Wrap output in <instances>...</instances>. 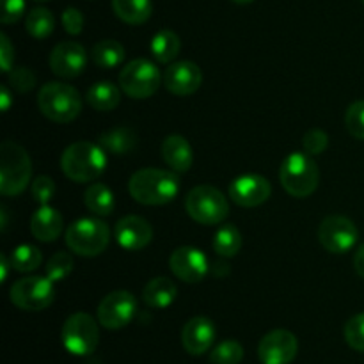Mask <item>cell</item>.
Here are the masks:
<instances>
[{"mask_svg": "<svg viewBox=\"0 0 364 364\" xmlns=\"http://www.w3.org/2000/svg\"><path fill=\"white\" fill-rule=\"evenodd\" d=\"M203 73L192 60H180L171 64L164 73V85L176 96H191L201 87Z\"/></svg>", "mask_w": 364, "mask_h": 364, "instance_id": "e0dca14e", "label": "cell"}, {"mask_svg": "<svg viewBox=\"0 0 364 364\" xmlns=\"http://www.w3.org/2000/svg\"><path fill=\"white\" fill-rule=\"evenodd\" d=\"M272 194V185L259 174H242L230 185V198L235 205L244 208H255L263 205Z\"/></svg>", "mask_w": 364, "mask_h": 364, "instance_id": "9a60e30c", "label": "cell"}, {"mask_svg": "<svg viewBox=\"0 0 364 364\" xmlns=\"http://www.w3.org/2000/svg\"><path fill=\"white\" fill-rule=\"evenodd\" d=\"M244 359V347L235 340H226L213 347L210 354L212 364H238Z\"/></svg>", "mask_w": 364, "mask_h": 364, "instance_id": "1f68e13d", "label": "cell"}, {"mask_svg": "<svg viewBox=\"0 0 364 364\" xmlns=\"http://www.w3.org/2000/svg\"><path fill=\"white\" fill-rule=\"evenodd\" d=\"M181 41L178 38V34L169 28H164V31L156 32L151 39V53L159 63L167 64L171 60H174L180 53Z\"/></svg>", "mask_w": 364, "mask_h": 364, "instance_id": "4316f807", "label": "cell"}, {"mask_svg": "<svg viewBox=\"0 0 364 364\" xmlns=\"http://www.w3.org/2000/svg\"><path fill=\"white\" fill-rule=\"evenodd\" d=\"M185 208L188 215L203 226L224 223L230 213L226 196L212 185H199L192 188L185 199Z\"/></svg>", "mask_w": 364, "mask_h": 364, "instance_id": "52a82bcc", "label": "cell"}, {"mask_svg": "<svg viewBox=\"0 0 364 364\" xmlns=\"http://www.w3.org/2000/svg\"><path fill=\"white\" fill-rule=\"evenodd\" d=\"M9 297L11 302L23 311H43L55 299V283L48 277H23L13 283Z\"/></svg>", "mask_w": 364, "mask_h": 364, "instance_id": "30bf717a", "label": "cell"}, {"mask_svg": "<svg viewBox=\"0 0 364 364\" xmlns=\"http://www.w3.org/2000/svg\"><path fill=\"white\" fill-rule=\"evenodd\" d=\"M119 87L134 100L149 98L160 87V71L151 60L134 59L121 70Z\"/></svg>", "mask_w": 364, "mask_h": 364, "instance_id": "9c48e42d", "label": "cell"}, {"mask_svg": "<svg viewBox=\"0 0 364 364\" xmlns=\"http://www.w3.org/2000/svg\"><path fill=\"white\" fill-rule=\"evenodd\" d=\"M169 269L180 281L188 284L201 283L208 274V258L201 249L178 247L169 258Z\"/></svg>", "mask_w": 364, "mask_h": 364, "instance_id": "5bb4252c", "label": "cell"}, {"mask_svg": "<svg viewBox=\"0 0 364 364\" xmlns=\"http://www.w3.org/2000/svg\"><path fill=\"white\" fill-rule=\"evenodd\" d=\"M0 100H2V112H7L11 107V92L6 85H2V89H0Z\"/></svg>", "mask_w": 364, "mask_h": 364, "instance_id": "7bdbcfd3", "label": "cell"}, {"mask_svg": "<svg viewBox=\"0 0 364 364\" xmlns=\"http://www.w3.org/2000/svg\"><path fill=\"white\" fill-rule=\"evenodd\" d=\"M82 96L73 85L48 82L38 95V107L45 117L55 123H70L82 112Z\"/></svg>", "mask_w": 364, "mask_h": 364, "instance_id": "277c9868", "label": "cell"}, {"mask_svg": "<svg viewBox=\"0 0 364 364\" xmlns=\"http://www.w3.org/2000/svg\"><path fill=\"white\" fill-rule=\"evenodd\" d=\"M215 341V326L206 316H194L181 329V345L191 355H201Z\"/></svg>", "mask_w": 364, "mask_h": 364, "instance_id": "d6986e66", "label": "cell"}, {"mask_svg": "<svg viewBox=\"0 0 364 364\" xmlns=\"http://www.w3.org/2000/svg\"><path fill=\"white\" fill-rule=\"evenodd\" d=\"M11 269L16 270V272H34L36 269H39L41 265V252L38 247L31 244H21L18 247H14V251L11 252Z\"/></svg>", "mask_w": 364, "mask_h": 364, "instance_id": "4dcf8cb0", "label": "cell"}, {"mask_svg": "<svg viewBox=\"0 0 364 364\" xmlns=\"http://www.w3.org/2000/svg\"><path fill=\"white\" fill-rule=\"evenodd\" d=\"M128 191L141 205H167L180 194V178L174 171L148 167L132 174Z\"/></svg>", "mask_w": 364, "mask_h": 364, "instance_id": "6da1fadb", "label": "cell"}, {"mask_svg": "<svg viewBox=\"0 0 364 364\" xmlns=\"http://www.w3.org/2000/svg\"><path fill=\"white\" fill-rule=\"evenodd\" d=\"M302 146H304V151L309 155H320V153L326 151V148L329 146V135L323 130H309L308 134L302 139Z\"/></svg>", "mask_w": 364, "mask_h": 364, "instance_id": "d590c367", "label": "cell"}, {"mask_svg": "<svg viewBox=\"0 0 364 364\" xmlns=\"http://www.w3.org/2000/svg\"><path fill=\"white\" fill-rule=\"evenodd\" d=\"M354 269H355V272H358V276L363 277V279H364V244L359 245L358 251H355Z\"/></svg>", "mask_w": 364, "mask_h": 364, "instance_id": "b9f144b4", "label": "cell"}, {"mask_svg": "<svg viewBox=\"0 0 364 364\" xmlns=\"http://www.w3.org/2000/svg\"><path fill=\"white\" fill-rule=\"evenodd\" d=\"M63 345L73 355H91L100 343L96 320L87 313H75L63 326Z\"/></svg>", "mask_w": 364, "mask_h": 364, "instance_id": "ba28073f", "label": "cell"}, {"mask_svg": "<svg viewBox=\"0 0 364 364\" xmlns=\"http://www.w3.org/2000/svg\"><path fill=\"white\" fill-rule=\"evenodd\" d=\"M32 164L28 153L20 144L6 141L0 146V192L18 196L31 181Z\"/></svg>", "mask_w": 364, "mask_h": 364, "instance_id": "5b68a950", "label": "cell"}, {"mask_svg": "<svg viewBox=\"0 0 364 364\" xmlns=\"http://www.w3.org/2000/svg\"><path fill=\"white\" fill-rule=\"evenodd\" d=\"M85 100H87L89 105L95 110H100V112H109V110H114L121 102V91L117 89V85H114L112 82L102 80L96 82L95 85H91L85 95Z\"/></svg>", "mask_w": 364, "mask_h": 364, "instance_id": "cb8c5ba5", "label": "cell"}, {"mask_svg": "<svg viewBox=\"0 0 364 364\" xmlns=\"http://www.w3.org/2000/svg\"><path fill=\"white\" fill-rule=\"evenodd\" d=\"M164 162L171 167L174 173H187L194 162V153L191 144L181 135H167L162 142Z\"/></svg>", "mask_w": 364, "mask_h": 364, "instance_id": "ffe728a7", "label": "cell"}, {"mask_svg": "<svg viewBox=\"0 0 364 364\" xmlns=\"http://www.w3.org/2000/svg\"><path fill=\"white\" fill-rule=\"evenodd\" d=\"M73 272V258L70 252L59 251L46 263V277L53 283H60Z\"/></svg>", "mask_w": 364, "mask_h": 364, "instance_id": "d6a6232c", "label": "cell"}, {"mask_svg": "<svg viewBox=\"0 0 364 364\" xmlns=\"http://www.w3.org/2000/svg\"><path fill=\"white\" fill-rule=\"evenodd\" d=\"M231 2L240 4V6H245V4H251V2H255V0H231Z\"/></svg>", "mask_w": 364, "mask_h": 364, "instance_id": "f6af8a7d", "label": "cell"}, {"mask_svg": "<svg viewBox=\"0 0 364 364\" xmlns=\"http://www.w3.org/2000/svg\"><path fill=\"white\" fill-rule=\"evenodd\" d=\"M116 240L127 251H141L151 242L153 228L146 219L137 215H128L117 220Z\"/></svg>", "mask_w": 364, "mask_h": 364, "instance_id": "ac0fdd59", "label": "cell"}, {"mask_svg": "<svg viewBox=\"0 0 364 364\" xmlns=\"http://www.w3.org/2000/svg\"><path fill=\"white\" fill-rule=\"evenodd\" d=\"M9 267L11 265V259H7L6 255H0V269H2V283L7 281V276H9Z\"/></svg>", "mask_w": 364, "mask_h": 364, "instance_id": "ee69618b", "label": "cell"}, {"mask_svg": "<svg viewBox=\"0 0 364 364\" xmlns=\"http://www.w3.org/2000/svg\"><path fill=\"white\" fill-rule=\"evenodd\" d=\"M25 28H27L28 34L36 39H45L55 28V18L45 7H34L31 13L27 14V20H25Z\"/></svg>", "mask_w": 364, "mask_h": 364, "instance_id": "f546056e", "label": "cell"}, {"mask_svg": "<svg viewBox=\"0 0 364 364\" xmlns=\"http://www.w3.org/2000/svg\"><path fill=\"white\" fill-rule=\"evenodd\" d=\"M297 352V338L287 329L270 331L258 345V358L263 364H290Z\"/></svg>", "mask_w": 364, "mask_h": 364, "instance_id": "4fadbf2b", "label": "cell"}, {"mask_svg": "<svg viewBox=\"0 0 364 364\" xmlns=\"http://www.w3.org/2000/svg\"><path fill=\"white\" fill-rule=\"evenodd\" d=\"M14 60V48L11 45L9 38L6 34H0V63H2V70L9 73L11 66Z\"/></svg>", "mask_w": 364, "mask_h": 364, "instance_id": "60d3db41", "label": "cell"}, {"mask_svg": "<svg viewBox=\"0 0 364 364\" xmlns=\"http://www.w3.org/2000/svg\"><path fill=\"white\" fill-rule=\"evenodd\" d=\"M36 2H43V0H36Z\"/></svg>", "mask_w": 364, "mask_h": 364, "instance_id": "bcb514c9", "label": "cell"}, {"mask_svg": "<svg viewBox=\"0 0 364 364\" xmlns=\"http://www.w3.org/2000/svg\"><path fill=\"white\" fill-rule=\"evenodd\" d=\"M363 2H364V0H363Z\"/></svg>", "mask_w": 364, "mask_h": 364, "instance_id": "7dc6e473", "label": "cell"}, {"mask_svg": "<svg viewBox=\"0 0 364 364\" xmlns=\"http://www.w3.org/2000/svg\"><path fill=\"white\" fill-rule=\"evenodd\" d=\"M2 11H0V21L4 25H11L20 20L25 13V0H0Z\"/></svg>", "mask_w": 364, "mask_h": 364, "instance_id": "f35d334b", "label": "cell"}, {"mask_svg": "<svg viewBox=\"0 0 364 364\" xmlns=\"http://www.w3.org/2000/svg\"><path fill=\"white\" fill-rule=\"evenodd\" d=\"M137 313V299L127 290L110 291L102 299L98 306V322L109 331H117L127 327Z\"/></svg>", "mask_w": 364, "mask_h": 364, "instance_id": "8fae6325", "label": "cell"}, {"mask_svg": "<svg viewBox=\"0 0 364 364\" xmlns=\"http://www.w3.org/2000/svg\"><path fill=\"white\" fill-rule=\"evenodd\" d=\"M9 80L13 84V87L18 89L20 92L31 91L36 85V77L28 68H14V70H11Z\"/></svg>", "mask_w": 364, "mask_h": 364, "instance_id": "74e56055", "label": "cell"}, {"mask_svg": "<svg viewBox=\"0 0 364 364\" xmlns=\"http://www.w3.org/2000/svg\"><path fill=\"white\" fill-rule=\"evenodd\" d=\"M31 231L39 242H53L63 233V215L48 205H41L31 219Z\"/></svg>", "mask_w": 364, "mask_h": 364, "instance_id": "44dd1931", "label": "cell"}, {"mask_svg": "<svg viewBox=\"0 0 364 364\" xmlns=\"http://www.w3.org/2000/svg\"><path fill=\"white\" fill-rule=\"evenodd\" d=\"M92 60L96 66L103 68V70H112V68L119 66L124 60L123 45L114 39H103V41L96 43L92 48Z\"/></svg>", "mask_w": 364, "mask_h": 364, "instance_id": "f1b7e54d", "label": "cell"}, {"mask_svg": "<svg viewBox=\"0 0 364 364\" xmlns=\"http://www.w3.org/2000/svg\"><path fill=\"white\" fill-rule=\"evenodd\" d=\"M345 127L358 141H364V100L354 102L345 114Z\"/></svg>", "mask_w": 364, "mask_h": 364, "instance_id": "836d02e7", "label": "cell"}, {"mask_svg": "<svg viewBox=\"0 0 364 364\" xmlns=\"http://www.w3.org/2000/svg\"><path fill=\"white\" fill-rule=\"evenodd\" d=\"M112 9L121 21L128 25H141L153 13L151 0H112Z\"/></svg>", "mask_w": 364, "mask_h": 364, "instance_id": "d4e9b609", "label": "cell"}, {"mask_svg": "<svg viewBox=\"0 0 364 364\" xmlns=\"http://www.w3.org/2000/svg\"><path fill=\"white\" fill-rule=\"evenodd\" d=\"M318 238L322 247L333 255H345L355 245L359 231L350 219L343 215H329L318 228Z\"/></svg>", "mask_w": 364, "mask_h": 364, "instance_id": "7c38bea8", "label": "cell"}, {"mask_svg": "<svg viewBox=\"0 0 364 364\" xmlns=\"http://www.w3.org/2000/svg\"><path fill=\"white\" fill-rule=\"evenodd\" d=\"M213 251L224 258H233L242 249V233L233 224H223L213 237Z\"/></svg>", "mask_w": 364, "mask_h": 364, "instance_id": "83f0119b", "label": "cell"}, {"mask_svg": "<svg viewBox=\"0 0 364 364\" xmlns=\"http://www.w3.org/2000/svg\"><path fill=\"white\" fill-rule=\"evenodd\" d=\"M279 180L284 191L290 196L308 198L318 187V166L309 153L294 151L281 164Z\"/></svg>", "mask_w": 364, "mask_h": 364, "instance_id": "3957f363", "label": "cell"}, {"mask_svg": "<svg viewBox=\"0 0 364 364\" xmlns=\"http://www.w3.org/2000/svg\"><path fill=\"white\" fill-rule=\"evenodd\" d=\"M178 295V288L169 277H155L148 281V284L142 290V301L148 308L166 309L174 302Z\"/></svg>", "mask_w": 364, "mask_h": 364, "instance_id": "7402d4cb", "label": "cell"}, {"mask_svg": "<svg viewBox=\"0 0 364 364\" xmlns=\"http://www.w3.org/2000/svg\"><path fill=\"white\" fill-rule=\"evenodd\" d=\"M345 340H347L348 347L358 352H364V313L352 316L345 323Z\"/></svg>", "mask_w": 364, "mask_h": 364, "instance_id": "e575fe53", "label": "cell"}, {"mask_svg": "<svg viewBox=\"0 0 364 364\" xmlns=\"http://www.w3.org/2000/svg\"><path fill=\"white\" fill-rule=\"evenodd\" d=\"M87 55L77 41H63L50 53V68L57 77L73 78L85 70Z\"/></svg>", "mask_w": 364, "mask_h": 364, "instance_id": "2e32d148", "label": "cell"}, {"mask_svg": "<svg viewBox=\"0 0 364 364\" xmlns=\"http://www.w3.org/2000/svg\"><path fill=\"white\" fill-rule=\"evenodd\" d=\"M84 203L89 208V212H92L98 217L110 215L114 206H116L112 191L103 183H92L91 187H87L84 194Z\"/></svg>", "mask_w": 364, "mask_h": 364, "instance_id": "484cf974", "label": "cell"}, {"mask_svg": "<svg viewBox=\"0 0 364 364\" xmlns=\"http://www.w3.org/2000/svg\"><path fill=\"white\" fill-rule=\"evenodd\" d=\"M63 173L77 183L95 181L107 167V151L100 144L89 141L73 142L60 156Z\"/></svg>", "mask_w": 364, "mask_h": 364, "instance_id": "7a4b0ae2", "label": "cell"}, {"mask_svg": "<svg viewBox=\"0 0 364 364\" xmlns=\"http://www.w3.org/2000/svg\"><path fill=\"white\" fill-rule=\"evenodd\" d=\"M60 20H63V27L68 34L78 36L84 31V14L77 7H68V9H64Z\"/></svg>", "mask_w": 364, "mask_h": 364, "instance_id": "ab89813d", "label": "cell"}, {"mask_svg": "<svg viewBox=\"0 0 364 364\" xmlns=\"http://www.w3.org/2000/svg\"><path fill=\"white\" fill-rule=\"evenodd\" d=\"M31 192L34 201H38L39 205H48L53 199V196H55V183H53V180L50 176H39L32 183Z\"/></svg>", "mask_w": 364, "mask_h": 364, "instance_id": "8d00e7d4", "label": "cell"}, {"mask_svg": "<svg viewBox=\"0 0 364 364\" xmlns=\"http://www.w3.org/2000/svg\"><path fill=\"white\" fill-rule=\"evenodd\" d=\"M98 144L102 146L107 153H110V155L123 156L134 151L135 144H137V135H135V132L128 127L112 128V130L100 135Z\"/></svg>", "mask_w": 364, "mask_h": 364, "instance_id": "603a6c76", "label": "cell"}, {"mask_svg": "<svg viewBox=\"0 0 364 364\" xmlns=\"http://www.w3.org/2000/svg\"><path fill=\"white\" fill-rule=\"evenodd\" d=\"M110 242V228L103 220L84 217L66 230V245L78 256L102 255Z\"/></svg>", "mask_w": 364, "mask_h": 364, "instance_id": "8992f818", "label": "cell"}]
</instances>
